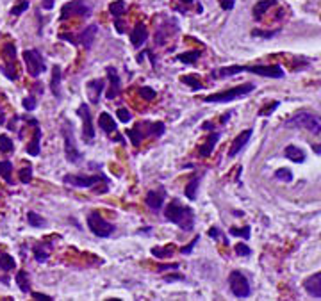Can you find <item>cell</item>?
Instances as JSON below:
<instances>
[{"label":"cell","instance_id":"277c9868","mask_svg":"<svg viewBox=\"0 0 321 301\" xmlns=\"http://www.w3.org/2000/svg\"><path fill=\"white\" fill-rule=\"evenodd\" d=\"M63 138H65V157L68 162L77 164L81 160V152H79L77 144H75V138H74V130H72V125L65 122L63 125Z\"/></svg>","mask_w":321,"mask_h":301},{"label":"cell","instance_id":"74e56055","mask_svg":"<svg viewBox=\"0 0 321 301\" xmlns=\"http://www.w3.org/2000/svg\"><path fill=\"white\" fill-rule=\"evenodd\" d=\"M27 9H29V0H20L18 6H15V8L11 9V14L13 16H20L22 12H25Z\"/></svg>","mask_w":321,"mask_h":301},{"label":"cell","instance_id":"816d5d0a","mask_svg":"<svg viewBox=\"0 0 321 301\" xmlns=\"http://www.w3.org/2000/svg\"><path fill=\"white\" fill-rule=\"evenodd\" d=\"M276 32H260V30H253L252 36H260V38H271L275 36Z\"/></svg>","mask_w":321,"mask_h":301},{"label":"cell","instance_id":"ac0fdd59","mask_svg":"<svg viewBox=\"0 0 321 301\" xmlns=\"http://www.w3.org/2000/svg\"><path fill=\"white\" fill-rule=\"evenodd\" d=\"M164 204V188H161L159 191H150L147 194V205L154 210H159Z\"/></svg>","mask_w":321,"mask_h":301},{"label":"cell","instance_id":"c3c4849f","mask_svg":"<svg viewBox=\"0 0 321 301\" xmlns=\"http://www.w3.org/2000/svg\"><path fill=\"white\" fill-rule=\"evenodd\" d=\"M278 106H280V102H273V104H271V106H269V107H266V109H262V110H260V112H259V114H260V116H269V114H271V112H273V110H275V109H276V107H278Z\"/></svg>","mask_w":321,"mask_h":301},{"label":"cell","instance_id":"11a10c76","mask_svg":"<svg viewBox=\"0 0 321 301\" xmlns=\"http://www.w3.org/2000/svg\"><path fill=\"white\" fill-rule=\"evenodd\" d=\"M41 4L45 9H52L54 8V0H41Z\"/></svg>","mask_w":321,"mask_h":301},{"label":"cell","instance_id":"e0dca14e","mask_svg":"<svg viewBox=\"0 0 321 301\" xmlns=\"http://www.w3.org/2000/svg\"><path fill=\"white\" fill-rule=\"evenodd\" d=\"M147 38H148V30H147V27L143 24H138L134 27V30L130 32V43L134 46H141L145 41H147Z\"/></svg>","mask_w":321,"mask_h":301},{"label":"cell","instance_id":"836d02e7","mask_svg":"<svg viewBox=\"0 0 321 301\" xmlns=\"http://www.w3.org/2000/svg\"><path fill=\"white\" fill-rule=\"evenodd\" d=\"M27 221H29V224H31V226H36V228L45 226V224H47V221L43 220L40 214H36V212H29V214H27Z\"/></svg>","mask_w":321,"mask_h":301},{"label":"cell","instance_id":"7c38bea8","mask_svg":"<svg viewBox=\"0 0 321 301\" xmlns=\"http://www.w3.org/2000/svg\"><path fill=\"white\" fill-rule=\"evenodd\" d=\"M106 72H107V78H109V90H107L106 94L109 100H113V98H116L122 93V80H120L118 72H116L113 66H109Z\"/></svg>","mask_w":321,"mask_h":301},{"label":"cell","instance_id":"60d3db41","mask_svg":"<svg viewBox=\"0 0 321 301\" xmlns=\"http://www.w3.org/2000/svg\"><path fill=\"white\" fill-rule=\"evenodd\" d=\"M230 234L236 237H243V239H250V226L243 228H230Z\"/></svg>","mask_w":321,"mask_h":301},{"label":"cell","instance_id":"6f0895ef","mask_svg":"<svg viewBox=\"0 0 321 301\" xmlns=\"http://www.w3.org/2000/svg\"><path fill=\"white\" fill-rule=\"evenodd\" d=\"M159 269H161V271H164V269H179V264H170V266H159Z\"/></svg>","mask_w":321,"mask_h":301},{"label":"cell","instance_id":"9f6ffc18","mask_svg":"<svg viewBox=\"0 0 321 301\" xmlns=\"http://www.w3.org/2000/svg\"><path fill=\"white\" fill-rule=\"evenodd\" d=\"M209 236H211L212 239H216V237L220 236V230H218V228H211V230H209Z\"/></svg>","mask_w":321,"mask_h":301},{"label":"cell","instance_id":"8d00e7d4","mask_svg":"<svg viewBox=\"0 0 321 301\" xmlns=\"http://www.w3.org/2000/svg\"><path fill=\"white\" fill-rule=\"evenodd\" d=\"M18 173H20V180H22L24 184H29L31 180H33V168L29 166V164H27V166L22 168V170L18 171Z\"/></svg>","mask_w":321,"mask_h":301},{"label":"cell","instance_id":"cb8c5ba5","mask_svg":"<svg viewBox=\"0 0 321 301\" xmlns=\"http://www.w3.org/2000/svg\"><path fill=\"white\" fill-rule=\"evenodd\" d=\"M275 4H276V0H260V2H257V4L253 6V18H255V20H260L262 14Z\"/></svg>","mask_w":321,"mask_h":301},{"label":"cell","instance_id":"ba28073f","mask_svg":"<svg viewBox=\"0 0 321 301\" xmlns=\"http://www.w3.org/2000/svg\"><path fill=\"white\" fill-rule=\"evenodd\" d=\"M88 226L91 228V232L97 237H109L114 232V226L111 223H107L98 212H91L88 216Z\"/></svg>","mask_w":321,"mask_h":301},{"label":"cell","instance_id":"d4e9b609","mask_svg":"<svg viewBox=\"0 0 321 301\" xmlns=\"http://www.w3.org/2000/svg\"><path fill=\"white\" fill-rule=\"evenodd\" d=\"M0 176L13 186V164L9 160H0Z\"/></svg>","mask_w":321,"mask_h":301},{"label":"cell","instance_id":"bcb514c9","mask_svg":"<svg viewBox=\"0 0 321 301\" xmlns=\"http://www.w3.org/2000/svg\"><path fill=\"white\" fill-rule=\"evenodd\" d=\"M118 120L123 123H129L130 120H132V114H130L127 109H118Z\"/></svg>","mask_w":321,"mask_h":301},{"label":"cell","instance_id":"5b68a950","mask_svg":"<svg viewBox=\"0 0 321 301\" xmlns=\"http://www.w3.org/2000/svg\"><path fill=\"white\" fill-rule=\"evenodd\" d=\"M63 182L68 184V186H74V188H93L97 186L98 182L102 184H109V178L106 175H91V176H86V175H65L63 176Z\"/></svg>","mask_w":321,"mask_h":301},{"label":"cell","instance_id":"91938a15","mask_svg":"<svg viewBox=\"0 0 321 301\" xmlns=\"http://www.w3.org/2000/svg\"><path fill=\"white\" fill-rule=\"evenodd\" d=\"M203 128H205V130H212L214 125H212V123H203Z\"/></svg>","mask_w":321,"mask_h":301},{"label":"cell","instance_id":"4dcf8cb0","mask_svg":"<svg viewBox=\"0 0 321 301\" xmlns=\"http://www.w3.org/2000/svg\"><path fill=\"white\" fill-rule=\"evenodd\" d=\"M198 184H200V176L193 178L191 182L186 186V196L189 200H196V192H198Z\"/></svg>","mask_w":321,"mask_h":301},{"label":"cell","instance_id":"2e32d148","mask_svg":"<svg viewBox=\"0 0 321 301\" xmlns=\"http://www.w3.org/2000/svg\"><path fill=\"white\" fill-rule=\"evenodd\" d=\"M97 30H98L97 25H90V27H86L81 32V36H79L77 45H82L84 48H91V45H93V41H95V36H97Z\"/></svg>","mask_w":321,"mask_h":301},{"label":"cell","instance_id":"9a60e30c","mask_svg":"<svg viewBox=\"0 0 321 301\" xmlns=\"http://www.w3.org/2000/svg\"><path fill=\"white\" fill-rule=\"evenodd\" d=\"M104 88H106V80L104 78H97V80H91L88 84V98L91 100V104H98Z\"/></svg>","mask_w":321,"mask_h":301},{"label":"cell","instance_id":"ee69618b","mask_svg":"<svg viewBox=\"0 0 321 301\" xmlns=\"http://www.w3.org/2000/svg\"><path fill=\"white\" fill-rule=\"evenodd\" d=\"M150 126H152L150 134H154V136H163L164 134V123L157 122V123H154V125H150Z\"/></svg>","mask_w":321,"mask_h":301},{"label":"cell","instance_id":"6125c7cd","mask_svg":"<svg viewBox=\"0 0 321 301\" xmlns=\"http://www.w3.org/2000/svg\"><path fill=\"white\" fill-rule=\"evenodd\" d=\"M314 152H316V154H321V146H314Z\"/></svg>","mask_w":321,"mask_h":301},{"label":"cell","instance_id":"603a6c76","mask_svg":"<svg viewBox=\"0 0 321 301\" xmlns=\"http://www.w3.org/2000/svg\"><path fill=\"white\" fill-rule=\"evenodd\" d=\"M284 157H287L289 160H293V162H303L305 160V154L300 150V148H296L294 144H289L287 148L284 150Z\"/></svg>","mask_w":321,"mask_h":301},{"label":"cell","instance_id":"f35d334b","mask_svg":"<svg viewBox=\"0 0 321 301\" xmlns=\"http://www.w3.org/2000/svg\"><path fill=\"white\" fill-rule=\"evenodd\" d=\"M15 56H17V46H15V43H6L4 46V57L8 59V61H15Z\"/></svg>","mask_w":321,"mask_h":301},{"label":"cell","instance_id":"7402d4cb","mask_svg":"<svg viewBox=\"0 0 321 301\" xmlns=\"http://www.w3.org/2000/svg\"><path fill=\"white\" fill-rule=\"evenodd\" d=\"M50 90H52L54 96L61 98V68H59V66H54L52 80H50Z\"/></svg>","mask_w":321,"mask_h":301},{"label":"cell","instance_id":"7bdbcfd3","mask_svg":"<svg viewBox=\"0 0 321 301\" xmlns=\"http://www.w3.org/2000/svg\"><path fill=\"white\" fill-rule=\"evenodd\" d=\"M2 72H4L6 77L11 78V80H17V78H18L17 68H15V66H2Z\"/></svg>","mask_w":321,"mask_h":301},{"label":"cell","instance_id":"d590c367","mask_svg":"<svg viewBox=\"0 0 321 301\" xmlns=\"http://www.w3.org/2000/svg\"><path fill=\"white\" fill-rule=\"evenodd\" d=\"M0 152L2 154H9V152H13V141L9 136L2 134L0 136Z\"/></svg>","mask_w":321,"mask_h":301},{"label":"cell","instance_id":"7dc6e473","mask_svg":"<svg viewBox=\"0 0 321 301\" xmlns=\"http://www.w3.org/2000/svg\"><path fill=\"white\" fill-rule=\"evenodd\" d=\"M24 107H25V110H34V109H36V98H34V96L25 98V100H24Z\"/></svg>","mask_w":321,"mask_h":301},{"label":"cell","instance_id":"f5cc1de1","mask_svg":"<svg viewBox=\"0 0 321 301\" xmlns=\"http://www.w3.org/2000/svg\"><path fill=\"white\" fill-rule=\"evenodd\" d=\"M221 8L227 9V11L228 9H232L234 8V0H221Z\"/></svg>","mask_w":321,"mask_h":301},{"label":"cell","instance_id":"8fae6325","mask_svg":"<svg viewBox=\"0 0 321 301\" xmlns=\"http://www.w3.org/2000/svg\"><path fill=\"white\" fill-rule=\"evenodd\" d=\"M244 72H250V74L255 75H262V77H271V78H282L284 77V70L278 64H271V66H244Z\"/></svg>","mask_w":321,"mask_h":301},{"label":"cell","instance_id":"3957f363","mask_svg":"<svg viewBox=\"0 0 321 301\" xmlns=\"http://www.w3.org/2000/svg\"><path fill=\"white\" fill-rule=\"evenodd\" d=\"M255 90V86L250 84V82H246V84L243 86H237V88H232V90H227L223 91V93H216V94H209L207 98H205V102L209 104H225V102H232V100H237V98L244 96V94L252 93V91Z\"/></svg>","mask_w":321,"mask_h":301},{"label":"cell","instance_id":"d6986e66","mask_svg":"<svg viewBox=\"0 0 321 301\" xmlns=\"http://www.w3.org/2000/svg\"><path fill=\"white\" fill-rule=\"evenodd\" d=\"M98 126H100L102 130L106 132V134H109V136L118 130L116 122H114V120L111 118V114H107V112H102L100 116H98Z\"/></svg>","mask_w":321,"mask_h":301},{"label":"cell","instance_id":"4fadbf2b","mask_svg":"<svg viewBox=\"0 0 321 301\" xmlns=\"http://www.w3.org/2000/svg\"><path fill=\"white\" fill-rule=\"evenodd\" d=\"M252 134H253V128H246V130L241 132V134L237 136L236 139H234V142H232L230 150H228V157H236V155L239 154V152L243 150L244 146H246V142L250 141Z\"/></svg>","mask_w":321,"mask_h":301},{"label":"cell","instance_id":"ab89813d","mask_svg":"<svg viewBox=\"0 0 321 301\" xmlns=\"http://www.w3.org/2000/svg\"><path fill=\"white\" fill-rule=\"evenodd\" d=\"M171 253H173V248H152V255L154 256H161V258H166V256H171Z\"/></svg>","mask_w":321,"mask_h":301},{"label":"cell","instance_id":"5bb4252c","mask_svg":"<svg viewBox=\"0 0 321 301\" xmlns=\"http://www.w3.org/2000/svg\"><path fill=\"white\" fill-rule=\"evenodd\" d=\"M303 287L307 294H310L312 298H321V273H316L307 278L303 282Z\"/></svg>","mask_w":321,"mask_h":301},{"label":"cell","instance_id":"30bf717a","mask_svg":"<svg viewBox=\"0 0 321 301\" xmlns=\"http://www.w3.org/2000/svg\"><path fill=\"white\" fill-rule=\"evenodd\" d=\"M79 116H81L82 120V132H84V138L88 139V141H93L95 138V126H93V116H91L90 112V107L86 106V104H82L81 107L77 109Z\"/></svg>","mask_w":321,"mask_h":301},{"label":"cell","instance_id":"ffe728a7","mask_svg":"<svg viewBox=\"0 0 321 301\" xmlns=\"http://www.w3.org/2000/svg\"><path fill=\"white\" fill-rule=\"evenodd\" d=\"M40 141H41V128H40V123L34 125V136L31 139V142L27 144V154L29 155H40Z\"/></svg>","mask_w":321,"mask_h":301},{"label":"cell","instance_id":"484cf974","mask_svg":"<svg viewBox=\"0 0 321 301\" xmlns=\"http://www.w3.org/2000/svg\"><path fill=\"white\" fill-rule=\"evenodd\" d=\"M17 285L22 292H31V284H29V274L25 271H18L17 273Z\"/></svg>","mask_w":321,"mask_h":301},{"label":"cell","instance_id":"681fc988","mask_svg":"<svg viewBox=\"0 0 321 301\" xmlns=\"http://www.w3.org/2000/svg\"><path fill=\"white\" fill-rule=\"evenodd\" d=\"M196 242H198V237H196V239H193L187 246H184V248H182V253H186V255H187V253H191L193 248L196 246Z\"/></svg>","mask_w":321,"mask_h":301},{"label":"cell","instance_id":"d6a6232c","mask_svg":"<svg viewBox=\"0 0 321 301\" xmlns=\"http://www.w3.org/2000/svg\"><path fill=\"white\" fill-rule=\"evenodd\" d=\"M180 82L186 86H189V88H193V90H202V80L200 78H196L195 75H186V77L180 78Z\"/></svg>","mask_w":321,"mask_h":301},{"label":"cell","instance_id":"f6af8a7d","mask_svg":"<svg viewBox=\"0 0 321 301\" xmlns=\"http://www.w3.org/2000/svg\"><path fill=\"white\" fill-rule=\"evenodd\" d=\"M236 253H237L239 256H248L250 253H252V250L248 248V246L244 244V242H239V244L236 246Z\"/></svg>","mask_w":321,"mask_h":301},{"label":"cell","instance_id":"9c48e42d","mask_svg":"<svg viewBox=\"0 0 321 301\" xmlns=\"http://www.w3.org/2000/svg\"><path fill=\"white\" fill-rule=\"evenodd\" d=\"M91 14V9L82 2V0H72L68 4L63 6L61 9V20H68V18H74V16H90Z\"/></svg>","mask_w":321,"mask_h":301},{"label":"cell","instance_id":"1f68e13d","mask_svg":"<svg viewBox=\"0 0 321 301\" xmlns=\"http://www.w3.org/2000/svg\"><path fill=\"white\" fill-rule=\"evenodd\" d=\"M109 11L114 18H120L123 12H125V2H123V0H116V2H113V4L109 6Z\"/></svg>","mask_w":321,"mask_h":301},{"label":"cell","instance_id":"52a82bcc","mask_svg":"<svg viewBox=\"0 0 321 301\" xmlns=\"http://www.w3.org/2000/svg\"><path fill=\"white\" fill-rule=\"evenodd\" d=\"M24 61L27 66V72L31 77H40L43 72L47 70L45 59L38 50H25L24 52Z\"/></svg>","mask_w":321,"mask_h":301},{"label":"cell","instance_id":"44dd1931","mask_svg":"<svg viewBox=\"0 0 321 301\" xmlns=\"http://www.w3.org/2000/svg\"><path fill=\"white\" fill-rule=\"evenodd\" d=\"M218 141H220V134H218V132H212L211 138L205 141V144H202V146H200V150H198L200 157H209V155L212 154V150H214L216 142H218Z\"/></svg>","mask_w":321,"mask_h":301},{"label":"cell","instance_id":"94428289","mask_svg":"<svg viewBox=\"0 0 321 301\" xmlns=\"http://www.w3.org/2000/svg\"><path fill=\"white\" fill-rule=\"evenodd\" d=\"M180 2H182V4H193L195 0H180Z\"/></svg>","mask_w":321,"mask_h":301},{"label":"cell","instance_id":"680465c9","mask_svg":"<svg viewBox=\"0 0 321 301\" xmlns=\"http://www.w3.org/2000/svg\"><path fill=\"white\" fill-rule=\"evenodd\" d=\"M6 123V114L4 110H2V107H0V125H4Z\"/></svg>","mask_w":321,"mask_h":301},{"label":"cell","instance_id":"e575fe53","mask_svg":"<svg viewBox=\"0 0 321 301\" xmlns=\"http://www.w3.org/2000/svg\"><path fill=\"white\" fill-rule=\"evenodd\" d=\"M275 178L282 180V182H293V173H291L287 168H282V170L275 171Z\"/></svg>","mask_w":321,"mask_h":301},{"label":"cell","instance_id":"4316f807","mask_svg":"<svg viewBox=\"0 0 321 301\" xmlns=\"http://www.w3.org/2000/svg\"><path fill=\"white\" fill-rule=\"evenodd\" d=\"M34 256H36L38 262H45L50 256V244L45 246L43 242H40V244L34 248Z\"/></svg>","mask_w":321,"mask_h":301},{"label":"cell","instance_id":"db71d44e","mask_svg":"<svg viewBox=\"0 0 321 301\" xmlns=\"http://www.w3.org/2000/svg\"><path fill=\"white\" fill-rule=\"evenodd\" d=\"M175 280H184L182 274H171V276H164V282H175Z\"/></svg>","mask_w":321,"mask_h":301},{"label":"cell","instance_id":"f546056e","mask_svg":"<svg viewBox=\"0 0 321 301\" xmlns=\"http://www.w3.org/2000/svg\"><path fill=\"white\" fill-rule=\"evenodd\" d=\"M125 134L130 138V141H132V144H134V146H139V144H141V141H143V138H145V134L139 130V125L136 126V128H129V130H125Z\"/></svg>","mask_w":321,"mask_h":301},{"label":"cell","instance_id":"83f0119b","mask_svg":"<svg viewBox=\"0 0 321 301\" xmlns=\"http://www.w3.org/2000/svg\"><path fill=\"white\" fill-rule=\"evenodd\" d=\"M15 268H17L15 258L11 255H8V253H0V269L2 271H11Z\"/></svg>","mask_w":321,"mask_h":301},{"label":"cell","instance_id":"7a4b0ae2","mask_svg":"<svg viewBox=\"0 0 321 301\" xmlns=\"http://www.w3.org/2000/svg\"><path fill=\"white\" fill-rule=\"evenodd\" d=\"M285 126H296V128H305L310 134H321V116L314 112H296L293 118H289L285 122Z\"/></svg>","mask_w":321,"mask_h":301},{"label":"cell","instance_id":"8992f818","mask_svg":"<svg viewBox=\"0 0 321 301\" xmlns=\"http://www.w3.org/2000/svg\"><path fill=\"white\" fill-rule=\"evenodd\" d=\"M228 285H230V292L236 298H248L252 294L250 282L241 271H232L230 276H228Z\"/></svg>","mask_w":321,"mask_h":301},{"label":"cell","instance_id":"f907efd6","mask_svg":"<svg viewBox=\"0 0 321 301\" xmlns=\"http://www.w3.org/2000/svg\"><path fill=\"white\" fill-rule=\"evenodd\" d=\"M34 300H43V301H52V298L47 296V294H40V292H33Z\"/></svg>","mask_w":321,"mask_h":301},{"label":"cell","instance_id":"b9f144b4","mask_svg":"<svg viewBox=\"0 0 321 301\" xmlns=\"http://www.w3.org/2000/svg\"><path fill=\"white\" fill-rule=\"evenodd\" d=\"M139 94H141L145 100H154L155 98V91L152 90V88H148V86H143L141 90H139Z\"/></svg>","mask_w":321,"mask_h":301},{"label":"cell","instance_id":"6da1fadb","mask_svg":"<svg viewBox=\"0 0 321 301\" xmlns=\"http://www.w3.org/2000/svg\"><path fill=\"white\" fill-rule=\"evenodd\" d=\"M164 218H166L170 223H175L179 228L186 230V232H191L193 226H195V214L189 207L182 205L180 202L173 200L171 204H168L166 210H164Z\"/></svg>","mask_w":321,"mask_h":301},{"label":"cell","instance_id":"f1b7e54d","mask_svg":"<svg viewBox=\"0 0 321 301\" xmlns=\"http://www.w3.org/2000/svg\"><path fill=\"white\" fill-rule=\"evenodd\" d=\"M200 59V50H191V52H184L179 56V61L184 64H193Z\"/></svg>","mask_w":321,"mask_h":301}]
</instances>
